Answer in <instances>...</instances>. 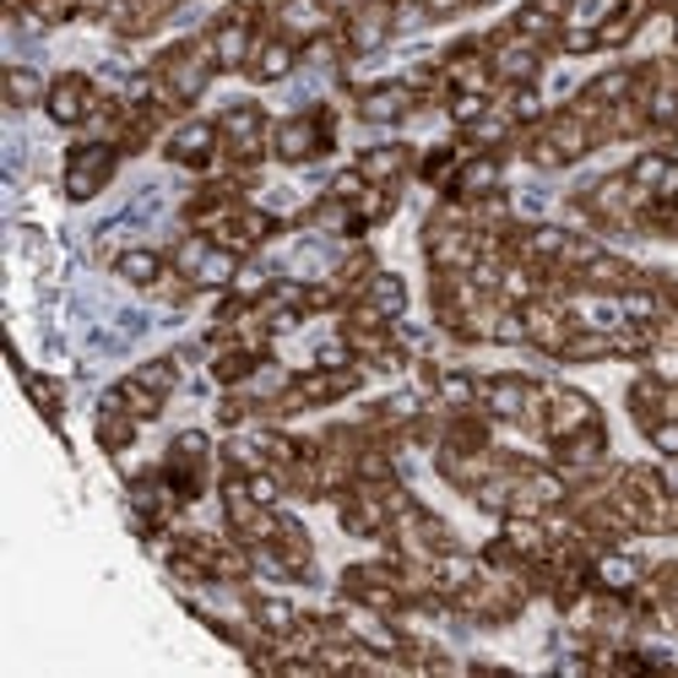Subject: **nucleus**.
Segmentation results:
<instances>
[{"label": "nucleus", "instance_id": "obj_11", "mask_svg": "<svg viewBox=\"0 0 678 678\" xmlns=\"http://www.w3.org/2000/svg\"><path fill=\"white\" fill-rule=\"evenodd\" d=\"M494 190H499V158H467L451 180V195H462V201H478Z\"/></svg>", "mask_w": 678, "mask_h": 678}, {"label": "nucleus", "instance_id": "obj_2", "mask_svg": "<svg viewBox=\"0 0 678 678\" xmlns=\"http://www.w3.org/2000/svg\"><path fill=\"white\" fill-rule=\"evenodd\" d=\"M272 152L283 163H305L315 152H326V130L315 125V115H288V120L272 130Z\"/></svg>", "mask_w": 678, "mask_h": 678}, {"label": "nucleus", "instance_id": "obj_9", "mask_svg": "<svg viewBox=\"0 0 678 678\" xmlns=\"http://www.w3.org/2000/svg\"><path fill=\"white\" fill-rule=\"evenodd\" d=\"M549 434L554 439H570V434L592 430L597 424V407H592V396H581V391H549Z\"/></svg>", "mask_w": 678, "mask_h": 678}, {"label": "nucleus", "instance_id": "obj_1", "mask_svg": "<svg viewBox=\"0 0 678 678\" xmlns=\"http://www.w3.org/2000/svg\"><path fill=\"white\" fill-rule=\"evenodd\" d=\"M109 174H115V147H76L71 152V163H65V195L71 201H93L98 190L109 186Z\"/></svg>", "mask_w": 678, "mask_h": 678}, {"label": "nucleus", "instance_id": "obj_24", "mask_svg": "<svg viewBox=\"0 0 678 678\" xmlns=\"http://www.w3.org/2000/svg\"><path fill=\"white\" fill-rule=\"evenodd\" d=\"M538 115H543V98H538L532 82H521V87L510 93V120L521 125V120H538Z\"/></svg>", "mask_w": 678, "mask_h": 678}, {"label": "nucleus", "instance_id": "obj_23", "mask_svg": "<svg viewBox=\"0 0 678 678\" xmlns=\"http://www.w3.org/2000/svg\"><path fill=\"white\" fill-rule=\"evenodd\" d=\"M245 489H250V499H255V505H266V510H272V505L283 499V478H277V473H261V467H255V473L245 478Z\"/></svg>", "mask_w": 678, "mask_h": 678}, {"label": "nucleus", "instance_id": "obj_8", "mask_svg": "<svg viewBox=\"0 0 678 678\" xmlns=\"http://www.w3.org/2000/svg\"><path fill=\"white\" fill-rule=\"evenodd\" d=\"M218 130H223V141H229L234 152L255 158V152H261V136H266V115H261V104H234V109H223Z\"/></svg>", "mask_w": 678, "mask_h": 678}, {"label": "nucleus", "instance_id": "obj_21", "mask_svg": "<svg viewBox=\"0 0 678 678\" xmlns=\"http://www.w3.org/2000/svg\"><path fill=\"white\" fill-rule=\"evenodd\" d=\"M130 380H141V385L158 391V396H169V391L180 385V364H174V359H152V364H141Z\"/></svg>", "mask_w": 678, "mask_h": 678}, {"label": "nucleus", "instance_id": "obj_6", "mask_svg": "<svg viewBox=\"0 0 678 678\" xmlns=\"http://www.w3.org/2000/svg\"><path fill=\"white\" fill-rule=\"evenodd\" d=\"M206 50H212L218 71H240V65H250V55H255V28H250L245 17H229V22L212 28Z\"/></svg>", "mask_w": 678, "mask_h": 678}, {"label": "nucleus", "instance_id": "obj_12", "mask_svg": "<svg viewBox=\"0 0 678 678\" xmlns=\"http://www.w3.org/2000/svg\"><path fill=\"white\" fill-rule=\"evenodd\" d=\"M234 277H240V250H229V245H212L206 261L190 272L195 288H234Z\"/></svg>", "mask_w": 678, "mask_h": 678}, {"label": "nucleus", "instance_id": "obj_17", "mask_svg": "<svg viewBox=\"0 0 678 678\" xmlns=\"http://www.w3.org/2000/svg\"><path fill=\"white\" fill-rule=\"evenodd\" d=\"M6 82H11V104H17V109H28V104H44V98H50L44 71H33V65H22V61L6 71Z\"/></svg>", "mask_w": 678, "mask_h": 678}, {"label": "nucleus", "instance_id": "obj_25", "mask_svg": "<svg viewBox=\"0 0 678 678\" xmlns=\"http://www.w3.org/2000/svg\"><path fill=\"white\" fill-rule=\"evenodd\" d=\"M646 434L663 456H678V419H646Z\"/></svg>", "mask_w": 678, "mask_h": 678}, {"label": "nucleus", "instance_id": "obj_19", "mask_svg": "<svg viewBox=\"0 0 678 678\" xmlns=\"http://www.w3.org/2000/svg\"><path fill=\"white\" fill-rule=\"evenodd\" d=\"M597 581H603L608 592H635V586H640V564L624 554H603L597 559Z\"/></svg>", "mask_w": 678, "mask_h": 678}, {"label": "nucleus", "instance_id": "obj_27", "mask_svg": "<svg viewBox=\"0 0 678 678\" xmlns=\"http://www.w3.org/2000/svg\"><path fill=\"white\" fill-rule=\"evenodd\" d=\"M674 33H678V22H674Z\"/></svg>", "mask_w": 678, "mask_h": 678}, {"label": "nucleus", "instance_id": "obj_7", "mask_svg": "<svg viewBox=\"0 0 678 678\" xmlns=\"http://www.w3.org/2000/svg\"><path fill=\"white\" fill-rule=\"evenodd\" d=\"M44 104H50V120L55 125H82L93 115V82L87 76H61Z\"/></svg>", "mask_w": 678, "mask_h": 678}, {"label": "nucleus", "instance_id": "obj_22", "mask_svg": "<svg viewBox=\"0 0 678 678\" xmlns=\"http://www.w3.org/2000/svg\"><path fill=\"white\" fill-rule=\"evenodd\" d=\"M484 115H489V93H451V120L456 125H467V130H473Z\"/></svg>", "mask_w": 678, "mask_h": 678}, {"label": "nucleus", "instance_id": "obj_14", "mask_svg": "<svg viewBox=\"0 0 678 678\" xmlns=\"http://www.w3.org/2000/svg\"><path fill=\"white\" fill-rule=\"evenodd\" d=\"M115 272H120L130 288H158L163 283V255L158 250H125L120 261H115Z\"/></svg>", "mask_w": 678, "mask_h": 678}, {"label": "nucleus", "instance_id": "obj_18", "mask_svg": "<svg viewBox=\"0 0 678 678\" xmlns=\"http://www.w3.org/2000/svg\"><path fill=\"white\" fill-rule=\"evenodd\" d=\"M478 391H484V385H478L473 374H462V370L434 374V396H439V402H451V407H473V402H478Z\"/></svg>", "mask_w": 678, "mask_h": 678}, {"label": "nucleus", "instance_id": "obj_4", "mask_svg": "<svg viewBox=\"0 0 678 678\" xmlns=\"http://www.w3.org/2000/svg\"><path fill=\"white\" fill-rule=\"evenodd\" d=\"M218 141H223V130L212 120H186L169 136V158L186 163V169H206V163L218 158Z\"/></svg>", "mask_w": 678, "mask_h": 678}, {"label": "nucleus", "instance_id": "obj_15", "mask_svg": "<svg viewBox=\"0 0 678 678\" xmlns=\"http://www.w3.org/2000/svg\"><path fill=\"white\" fill-rule=\"evenodd\" d=\"M674 174H678V163L668 158V152H640V158L629 163V186H635V190H651V195L668 186Z\"/></svg>", "mask_w": 678, "mask_h": 678}, {"label": "nucleus", "instance_id": "obj_20", "mask_svg": "<svg viewBox=\"0 0 678 678\" xmlns=\"http://www.w3.org/2000/svg\"><path fill=\"white\" fill-rule=\"evenodd\" d=\"M255 624L272 629V635H294V629H299V614H294V603H283V597H255Z\"/></svg>", "mask_w": 678, "mask_h": 678}, {"label": "nucleus", "instance_id": "obj_16", "mask_svg": "<svg viewBox=\"0 0 678 678\" xmlns=\"http://www.w3.org/2000/svg\"><path fill=\"white\" fill-rule=\"evenodd\" d=\"M407 158H413L407 147H374V152L359 158V174H364L370 186H385V180H396V174L407 169Z\"/></svg>", "mask_w": 678, "mask_h": 678}, {"label": "nucleus", "instance_id": "obj_26", "mask_svg": "<svg viewBox=\"0 0 678 678\" xmlns=\"http://www.w3.org/2000/svg\"><path fill=\"white\" fill-rule=\"evenodd\" d=\"M462 6H467V0H424L430 17H451V11H462Z\"/></svg>", "mask_w": 678, "mask_h": 678}, {"label": "nucleus", "instance_id": "obj_10", "mask_svg": "<svg viewBox=\"0 0 678 678\" xmlns=\"http://www.w3.org/2000/svg\"><path fill=\"white\" fill-rule=\"evenodd\" d=\"M294 65H299V44H294V39H266V44H255V55H250V76H255V82H283Z\"/></svg>", "mask_w": 678, "mask_h": 678}, {"label": "nucleus", "instance_id": "obj_3", "mask_svg": "<svg viewBox=\"0 0 678 678\" xmlns=\"http://www.w3.org/2000/svg\"><path fill=\"white\" fill-rule=\"evenodd\" d=\"M413 104H419V93H413L407 82H380V87H364V93H359V120L396 125V120H407Z\"/></svg>", "mask_w": 678, "mask_h": 678}, {"label": "nucleus", "instance_id": "obj_13", "mask_svg": "<svg viewBox=\"0 0 678 678\" xmlns=\"http://www.w3.org/2000/svg\"><path fill=\"white\" fill-rule=\"evenodd\" d=\"M364 299H370L385 320H402V309H407V283H402L396 272H374L370 283H364Z\"/></svg>", "mask_w": 678, "mask_h": 678}, {"label": "nucleus", "instance_id": "obj_5", "mask_svg": "<svg viewBox=\"0 0 678 678\" xmlns=\"http://www.w3.org/2000/svg\"><path fill=\"white\" fill-rule=\"evenodd\" d=\"M494 76L499 82H510V87H521V82H538V71H543V61H538V44L527 39V33H510L499 50L489 55Z\"/></svg>", "mask_w": 678, "mask_h": 678}]
</instances>
